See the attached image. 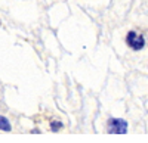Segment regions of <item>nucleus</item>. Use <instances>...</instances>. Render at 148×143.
<instances>
[{"mask_svg": "<svg viewBox=\"0 0 148 143\" xmlns=\"http://www.w3.org/2000/svg\"><path fill=\"white\" fill-rule=\"evenodd\" d=\"M126 41H127V44L132 47L133 50H139V49H142L144 44H145L144 37H142V35H138L135 31H130V33L127 34V39H126Z\"/></svg>", "mask_w": 148, "mask_h": 143, "instance_id": "f03ea898", "label": "nucleus"}, {"mask_svg": "<svg viewBox=\"0 0 148 143\" xmlns=\"http://www.w3.org/2000/svg\"><path fill=\"white\" fill-rule=\"evenodd\" d=\"M10 123L8 118H5L3 115H0V130H3V131H10Z\"/></svg>", "mask_w": 148, "mask_h": 143, "instance_id": "7ed1b4c3", "label": "nucleus"}, {"mask_svg": "<svg viewBox=\"0 0 148 143\" xmlns=\"http://www.w3.org/2000/svg\"><path fill=\"white\" fill-rule=\"evenodd\" d=\"M58 128H61V123H52V130H58Z\"/></svg>", "mask_w": 148, "mask_h": 143, "instance_id": "20e7f679", "label": "nucleus"}, {"mask_svg": "<svg viewBox=\"0 0 148 143\" xmlns=\"http://www.w3.org/2000/svg\"><path fill=\"white\" fill-rule=\"evenodd\" d=\"M108 131L111 134H125L127 131V123L120 118H114V120L108 121Z\"/></svg>", "mask_w": 148, "mask_h": 143, "instance_id": "f257e3e1", "label": "nucleus"}]
</instances>
